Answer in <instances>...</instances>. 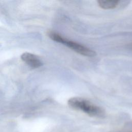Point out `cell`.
Returning a JSON list of instances; mask_svg holds the SVG:
<instances>
[{
	"instance_id": "cell-5",
	"label": "cell",
	"mask_w": 132,
	"mask_h": 132,
	"mask_svg": "<svg viewBox=\"0 0 132 132\" xmlns=\"http://www.w3.org/2000/svg\"><path fill=\"white\" fill-rule=\"evenodd\" d=\"M128 48H129V49H130V50H132V43H130V44L128 45Z\"/></svg>"
},
{
	"instance_id": "cell-1",
	"label": "cell",
	"mask_w": 132,
	"mask_h": 132,
	"mask_svg": "<svg viewBox=\"0 0 132 132\" xmlns=\"http://www.w3.org/2000/svg\"><path fill=\"white\" fill-rule=\"evenodd\" d=\"M68 104L72 108L81 111L91 117L102 118L105 116V111L101 107L85 98L72 97L69 100Z\"/></svg>"
},
{
	"instance_id": "cell-2",
	"label": "cell",
	"mask_w": 132,
	"mask_h": 132,
	"mask_svg": "<svg viewBox=\"0 0 132 132\" xmlns=\"http://www.w3.org/2000/svg\"><path fill=\"white\" fill-rule=\"evenodd\" d=\"M48 36L53 40L65 45L71 50L81 55L88 57H93L95 55V53L93 50L77 42L68 40L56 32H50Z\"/></svg>"
},
{
	"instance_id": "cell-3",
	"label": "cell",
	"mask_w": 132,
	"mask_h": 132,
	"mask_svg": "<svg viewBox=\"0 0 132 132\" xmlns=\"http://www.w3.org/2000/svg\"><path fill=\"white\" fill-rule=\"evenodd\" d=\"M21 58L28 65L33 68H37L42 65L41 61L36 55L31 53H23L21 55Z\"/></svg>"
},
{
	"instance_id": "cell-4",
	"label": "cell",
	"mask_w": 132,
	"mask_h": 132,
	"mask_svg": "<svg viewBox=\"0 0 132 132\" xmlns=\"http://www.w3.org/2000/svg\"><path fill=\"white\" fill-rule=\"evenodd\" d=\"M120 1L117 0H98L97 3L99 6L104 9H110L116 8Z\"/></svg>"
}]
</instances>
